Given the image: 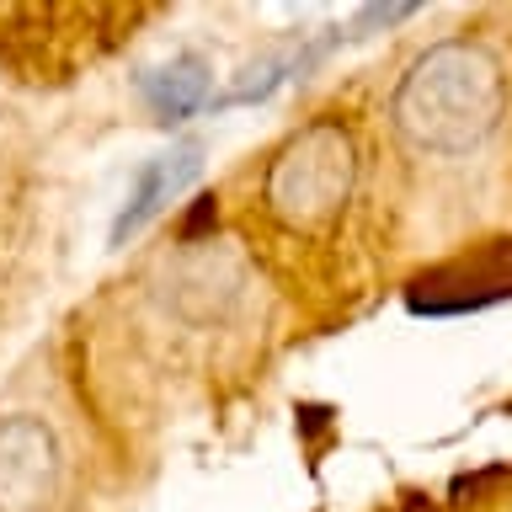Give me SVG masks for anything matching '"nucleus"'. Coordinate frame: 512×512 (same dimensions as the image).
Returning <instances> with one entry per match:
<instances>
[{
  "label": "nucleus",
  "instance_id": "f257e3e1",
  "mask_svg": "<svg viewBox=\"0 0 512 512\" xmlns=\"http://www.w3.org/2000/svg\"><path fill=\"white\" fill-rule=\"evenodd\" d=\"M395 128L427 155H464L502 118V70L475 43H438L400 75Z\"/></svg>",
  "mask_w": 512,
  "mask_h": 512
},
{
  "label": "nucleus",
  "instance_id": "f03ea898",
  "mask_svg": "<svg viewBox=\"0 0 512 512\" xmlns=\"http://www.w3.org/2000/svg\"><path fill=\"white\" fill-rule=\"evenodd\" d=\"M358 155L342 123H310L283 144L267 171V203L283 224H320L347 203Z\"/></svg>",
  "mask_w": 512,
  "mask_h": 512
},
{
  "label": "nucleus",
  "instance_id": "7ed1b4c3",
  "mask_svg": "<svg viewBox=\"0 0 512 512\" xmlns=\"http://www.w3.org/2000/svg\"><path fill=\"white\" fill-rule=\"evenodd\" d=\"M507 294H512V246H496L486 256H475V267H448L422 278L411 288V310L464 315V310H486V304Z\"/></svg>",
  "mask_w": 512,
  "mask_h": 512
},
{
  "label": "nucleus",
  "instance_id": "20e7f679",
  "mask_svg": "<svg viewBox=\"0 0 512 512\" xmlns=\"http://www.w3.org/2000/svg\"><path fill=\"white\" fill-rule=\"evenodd\" d=\"M54 486V438L38 422L0 427V512H22Z\"/></svg>",
  "mask_w": 512,
  "mask_h": 512
},
{
  "label": "nucleus",
  "instance_id": "39448f33",
  "mask_svg": "<svg viewBox=\"0 0 512 512\" xmlns=\"http://www.w3.org/2000/svg\"><path fill=\"white\" fill-rule=\"evenodd\" d=\"M198 166H203V150H198V144H176V150L155 155L150 166L139 171V182H134V192H128V203L118 208V219H112V246H123L128 235H139L144 224H150L160 208H166L176 192H182L192 176H198Z\"/></svg>",
  "mask_w": 512,
  "mask_h": 512
},
{
  "label": "nucleus",
  "instance_id": "423d86ee",
  "mask_svg": "<svg viewBox=\"0 0 512 512\" xmlns=\"http://www.w3.org/2000/svg\"><path fill=\"white\" fill-rule=\"evenodd\" d=\"M139 91L166 123H182L208 102V64L198 54H182V59L160 64L150 75H139Z\"/></svg>",
  "mask_w": 512,
  "mask_h": 512
},
{
  "label": "nucleus",
  "instance_id": "0eeeda50",
  "mask_svg": "<svg viewBox=\"0 0 512 512\" xmlns=\"http://www.w3.org/2000/svg\"><path fill=\"white\" fill-rule=\"evenodd\" d=\"M416 6H368L358 22H352V38H363V27H390V22H400V16H411Z\"/></svg>",
  "mask_w": 512,
  "mask_h": 512
}]
</instances>
